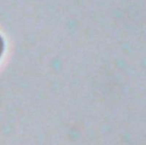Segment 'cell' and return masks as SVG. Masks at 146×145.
Returning <instances> with one entry per match:
<instances>
[{
    "instance_id": "1",
    "label": "cell",
    "mask_w": 146,
    "mask_h": 145,
    "mask_svg": "<svg viewBox=\"0 0 146 145\" xmlns=\"http://www.w3.org/2000/svg\"><path fill=\"white\" fill-rule=\"evenodd\" d=\"M4 51H5V41L3 37L0 35V58H2Z\"/></svg>"
}]
</instances>
